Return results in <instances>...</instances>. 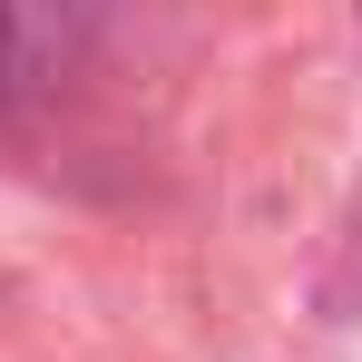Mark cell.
Segmentation results:
<instances>
[{"label": "cell", "mask_w": 362, "mask_h": 362, "mask_svg": "<svg viewBox=\"0 0 362 362\" xmlns=\"http://www.w3.org/2000/svg\"><path fill=\"white\" fill-rule=\"evenodd\" d=\"M0 69H10V20H0Z\"/></svg>", "instance_id": "6da1fadb"}]
</instances>
